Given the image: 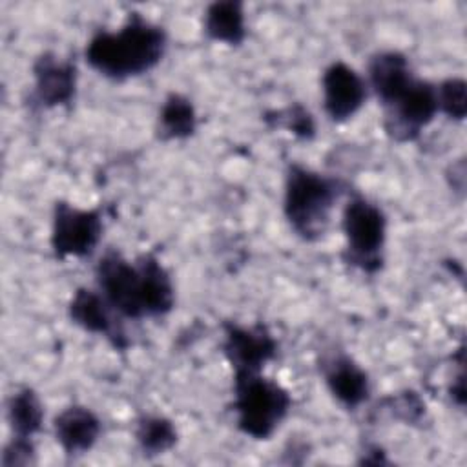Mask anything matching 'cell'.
<instances>
[{
  "label": "cell",
  "instance_id": "7a4b0ae2",
  "mask_svg": "<svg viewBox=\"0 0 467 467\" xmlns=\"http://www.w3.org/2000/svg\"><path fill=\"white\" fill-rule=\"evenodd\" d=\"M337 195L334 179L292 164L285 184V215L294 232L305 241L319 239L328 226Z\"/></svg>",
  "mask_w": 467,
  "mask_h": 467
},
{
  "label": "cell",
  "instance_id": "5bb4252c",
  "mask_svg": "<svg viewBox=\"0 0 467 467\" xmlns=\"http://www.w3.org/2000/svg\"><path fill=\"white\" fill-rule=\"evenodd\" d=\"M109 308L111 306L102 297V294L80 288L71 299L69 314H71V319L84 330L93 334H102L106 337H111L115 345H120L119 337L122 336L115 334V325L109 316Z\"/></svg>",
  "mask_w": 467,
  "mask_h": 467
},
{
  "label": "cell",
  "instance_id": "9c48e42d",
  "mask_svg": "<svg viewBox=\"0 0 467 467\" xmlns=\"http://www.w3.org/2000/svg\"><path fill=\"white\" fill-rule=\"evenodd\" d=\"M323 104L332 120H347L367 99L365 80L347 64L334 62L323 73Z\"/></svg>",
  "mask_w": 467,
  "mask_h": 467
},
{
  "label": "cell",
  "instance_id": "44dd1931",
  "mask_svg": "<svg viewBox=\"0 0 467 467\" xmlns=\"http://www.w3.org/2000/svg\"><path fill=\"white\" fill-rule=\"evenodd\" d=\"M35 458V447L29 438H13L9 445L4 451L2 465L13 467V465H29Z\"/></svg>",
  "mask_w": 467,
  "mask_h": 467
},
{
  "label": "cell",
  "instance_id": "4fadbf2b",
  "mask_svg": "<svg viewBox=\"0 0 467 467\" xmlns=\"http://www.w3.org/2000/svg\"><path fill=\"white\" fill-rule=\"evenodd\" d=\"M325 378L334 398L348 409L358 407L368 396V378L365 370L347 356L332 359Z\"/></svg>",
  "mask_w": 467,
  "mask_h": 467
},
{
  "label": "cell",
  "instance_id": "8992f818",
  "mask_svg": "<svg viewBox=\"0 0 467 467\" xmlns=\"http://www.w3.org/2000/svg\"><path fill=\"white\" fill-rule=\"evenodd\" d=\"M102 234V221L95 210L57 202L51 244L60 257H84L93 252Z\"/></svg>",
  "mask_w": 467,
  "mask_h": 467
},
{
  "label": "cell",
  "instance_id": "7402d4cb",
  "mask_svg": "<svg viewBox=\"0 0 467 467\" xmlns=\"http://www.w3.org/2000/svg\"><path fill=\"white\" fill-rule=\"evenodd\" d=\"M285 126L288 130H292L296 135L299 137H312L314 133V120H312V115L303 109L301 106H294L290 109L285 111Z\"/></svg>",
  "mask_w": 467,
  "mask_h": 467
},
{
  "label": "cell",
  "instance_id": "30bf717a",
  "mask_svg": "<svg viewBox=\"0 0 467 467\" xmlns=\"http://www.w3.org/2000/svg\"><path fill=\"white\" fill-rule=\"evenodd\" d=\"M35 95L42 106H62L67 104L75 95V66L57 55H42L35 66Z\"/></svg>",
  "mask_w": 467,
  "mask_h": 467
},
{
  "label": "cell",
  "instance_id": "2e32d148",
  "mask_svg": "<svg viewBox=\"0 0 467 467\" xmlns=\"http://www.w3.org/2000/svg\"><path fill=\"white\" fill-rule=\"evenodd\" d=\"M204 31L224 44H241L244 38V13L239 2H215L204 15Z\"/></svg>",
  "mask_w": 467,
  "mask_h": 467
},
{
  "label": "cell",
  "instance_id": "ffe728a7",
  "mask_svg": "<svg viewBox=\"0 0 467 467\" xmlns=\"http://www.w3.org/2000/svg\"><path fill=\"white\" fill-rule=\"evenodd\" d=\"M438 109H443L451 119L462 120L467 111V93L463 78H449L436 88Z\"/></svg>",
  "mask_w": 467,
  "mask_h": 467
},
{
  "label": "cell",
  "instance_id": "277c9868",
  "mask_svg": "<svg viewBox=\"0 0 467 467\" xmlns=\"http://www.w3.org/2000/svg\"><path fill=\"white\" fill-rule=\"evenodd\" d=\"M385 228L383 212L365 197L354 195L343 212L347 261L365 272H376L381 266Z\"/></svg>",
  "mask_w": 467,
  "mask_h": 467
},
{
  "label": "cell",
  "instance_id": "8fae6325",
  "mask_svg": "<svg viewBox=\"0 0 467 467\" xmlns=\"http://www.w3.org/2000/svg\"><path fill=\"white\" fill-rule=\"evenodd\" d=\"M368 80L383 108L396 102L414 82L407 58L396 51L376 55L368 66Z\"/></svg>",
  "mask_w": 467,
  "mask_h": 467
},
{
  "label": "cell",
  "instance_id": "3957f363",
  "mask_svg": "<svg viewBox=\"0 0 467 467\" xmlns=\"http://www.w3.org/2000/svg\"><path fill=\"white\" fill-rule=\"evenodd\" d=\"M288 392L272 379L255 374H235V401L239 429L255 438L266 440L274 434L290 409Z\"/></svg>",
  "mask_w": 467,
  "mask_h": 467
},
{
  "label": "cell",
  "instance_id": "6da1fadb",
  "mask_svg": "<svg viewBox=\"0 0 467 467\" xmlns=\"http://www.w3.org/2000/svg\"><path fill=\"white\" fill-rule=\"evenodd\" d=\"M164 47L162 27L133 13L119 31H99L86 47V60L100 75L120 80L157 66Z\"/></svg>",
  "mask_w": 467,
  "mask_h": 467
},
{
  "label": "cell",
  "instance_id": "52a82bcc",
  "mask_svg": "<svg viewBox=\"0 0 467 467\" xmlns=\"http://www.w3.org/2000/svg\"><path fill=\"white\" fill-rule=\"evenodd\" d=\"M385 109L387 133L396 140H412L438 113L436 88L414 78L407 91Z\"/></svg>",
  "mask_w": 467,
  "mask_h": 467
},
{
  "label": "cell",
  "instance_id": "ac0fdd59",
  "mask_svg": "<svg viewBox=\"0 0 467 467\" xmlns=\"http://www.w3.org/2000/svg\"><path fill=\"white\" fill-rule=\"evenodd\" d=\"M195 109L192 102L179 95L171 93L159 113V133L162 139H184L195 131Z\"/></svg>",
  "mask_w": 467,
  "mask_h": 467
},
{
  "label": "cell",
  "instance_id": "ba28073f",
  "mask_svg": "<svg viewBox=\"0 0 467 467\" xmlns=\"http://www.w3.org/2000/svg\"><path fill=\"white\" fill-rule=\"evenodd\" d=\"M224 352L235 374H255L275 356L277 343L263 325H226Z\"/></svg>",
  "mask_w": 467,
  "mask_h": 467
},
{
  "label": "cell",
  "instance_id": "d6986e66",
  "mask_svg": "<svg viewBox=\"0 0 467 467\" xmlns=\"http://www.w3.org/2000/svg\"><path fill=\"white\" fill-rule=\"evenodd\" d=\"M135 438L144 454L155 456L173 447L177 440V431L173 423L162 416H144L137 423Z\"/></svg>",
  "mask_w": 467,
  "mask_h": 467
},
{
  "label": "cell",
  "instance_id": "5b68a950",
  "mask_svg": "<svg viewBox=\"0 0 467 467\" xmlns=\"http://www.w3.org/2000/svg\"><path fill=\"white\" fill-rule=\"evenodd\" d=\"M97 283L108 305L126 316L142 317L144 312V281L142 270L126 261L119 252H106L97 265Z\"/></svg>",
  "mask_w": 467,
  "mask_h": 467
},
{
  "label": "cell",
  "instance_id": "7c38bea8",
  "mask_svg": "<svg viewBox=\"0 0 467 467\" xmlns=\"http://www.w3.org/2000/svg\"><path fill=\"white\" fill-rule=\"evenodd\" d=\"M100 434L99 418L86 407L64 409L55 418V436L66 454H82Z\"/></svg>",
  "mask_w": 467,
  "mask_h": 467
},
{
  "label": "cell",
  "instance_id": "e0dca14e",
  "mask_svg": "<svg viewBox=\"0 0 467 467\" xmlns=\"http://www.w3.org/2000/svg\"><path fill=\"white\" fill-rule=\"evenodd\" d=\"M7 420L13 438H29L40 431L44 410L38 396L31 389L16 390L7 405Z\"/></svg>",
  "mask_w": 467,
  "mask_h": 467
},
{
  "label": "cell",
  "instance_id": "9a60e30c",
  "mask_svg": "<svg viewBox=\"0 0 467 467\" xmlns=\"http://www.w3.org/2000/svg\"><path fill=\"white\" fill-rule=\"evenodd\" d=\"M144 281V312L146 316L166 314L173 306V285L164 266L153 257L139 259Z\"/></svg>",
  "mask_w": 467,
  "mask_h": 467
}]
</instances>
